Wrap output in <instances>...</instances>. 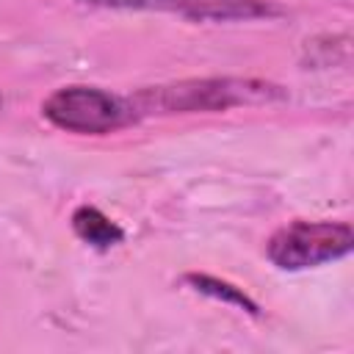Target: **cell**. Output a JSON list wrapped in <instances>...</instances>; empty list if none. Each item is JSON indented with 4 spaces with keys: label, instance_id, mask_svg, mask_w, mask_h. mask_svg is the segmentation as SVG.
I'll use <instances>...</instances> for the list:
<instances>
[{
    "label": "cell",
    "instance_id": "3957f363",
    "mask_svg": "<svg viewBox=\"0 0 354 354\" xmlns=\"http://www.w3.org/2000/svg\"><path fill=\"white\" fill-rule=\"evenodd\" d=\"M354 230L348 221L296 218L266 241V257L279 271H307L351 254Z\"/></svg>",
    "mask_w": 354,
    "mask_h": 354
},
{
    "label": "cell",
    "instance_id": "6da1fadb",
    "mask_svg": "<svg viewBox=\"0 0 354 354\" xmlns=\"http://www.w3.org/2000/svg\"><path fill=\"white\" fill-rule=\"evenodd\" d=\"M288 91L263 77H185L160 86H144L127 100L136 116H174V113H216L241 105L282 102Z\"/></svg>",
    "mask_w": 354,
    "mask_h": 354
},
{
    "label": "cell",
    "instance_id": "8992f818",
    "mask_svg": "<svg viewBox=\"0 0 354 354\" xmlns=\"http://www.w3.org/2000/svg\"><path fill=\"white\" fill-rule=\"evenodd\" d=\"M183 282L191 290H196V293H202L207 299L224 301V304H230V307H235V310H241V313H246L252 318L263 315L260 304L243 288H238V285H232L227 279H218V277H210V274H199V271H188V274H183Z\"/></svg>",
    "mask_w": 354,
    "mask_h": 354
},
{
    "label": "cell",
    "instance_id": "52a82bcc",
    "mask_svg": "<svg viewBox=\"0 0 354 354\" xmlns=\"http://www.w3.org/2000/svg\"><path fill=\"white\" fill-rule=\"evenodd\" d=\"M0 105H3V97H0Z\"/></svg>",
    "mask_w": 354,
    "mask_h": 354
},
{
    "label": "cell",
    "instance_id": "277c9868",
    "mask_svg": "<svg viewBox=\"0 0 354 354\" xmlns=\"http://www.w3.org/2000/svg\"><path fill=\"white\" fill-rule=\"evenodd\" d=\"M94 8L116 11H160L191 22H252L282 17L285 8L274 0H80Z\"/></svg>",
    "mask_w": 354,
    "mask_h": 354
},
{
    "label": "cell",
    "instance_id": "5b68a950",
    "mask_svg": "<svg viewBox=\"0 0 354 354\" xmlns=\"http://www.w3.org/2000/svg\"><path fill=\"white\" fill-rule=\"evenodd\" d=\"M69 224H72V232L83 243H88V246H94L100 252L113 249V246H119L124 241V230L94 205H77L72 210Z\"/></svg>",
    "mask_w": 354,
    "mask_h": 354
},
{
    "label": "cell",
    "instance_id": "7a4b0ae2",
    "mask_svg": "<svg viewBox=\"0 0 354 354\" xmlns=\"http://www.w3.org/2000/svg\"><path fill=\"white\" fill-rule=\"evenodd\" d=\"M41 116L53 127L75 136H108L138 119L127 97L80 83L55 88L41 102Z\"/></svg>",
    "mask_w": 354,
    "mask_h": 354
}]
</instances>
